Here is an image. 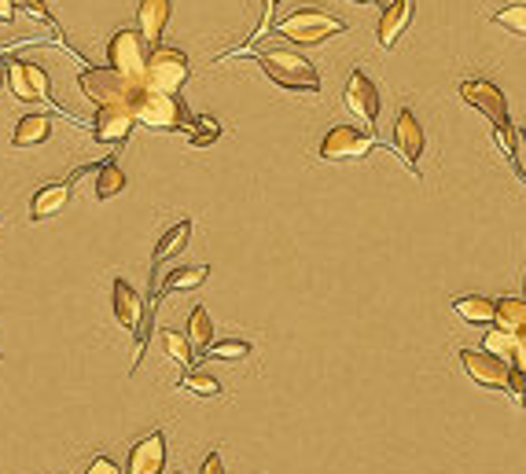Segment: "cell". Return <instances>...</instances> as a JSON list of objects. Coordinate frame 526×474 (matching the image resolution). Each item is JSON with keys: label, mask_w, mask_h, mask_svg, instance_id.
I'll use <instances>...</instances> for the list:
<instances>
[{"label": "cell", "mask_w": 526, "mask_h": 474, "mask_svg": "<svg viewBox=\"0 0 526 474\" xmlns=\"http://www.w3.org/2000/svg\"><path fill=\"white\" fill-rule=\"evenodd\" d=\"M343 100H346V107H350V114H357L361 122H372V129H376L379 92H376V85H372V78H368L365 70H354V74H350Z\"/></svg>", "instance_id": "obj_13"}, {"label": "cell", "mask_w": 526, "mask_h": 474, "mask_svg": "<svg viewBox=\"0 0 526 474\" xmlns=\"http://www.w3.org/2000/svg\"><path fill=\"white\" fill-rule=\"evenodd\" d=\"M26 70H30V81H34L37 96H41V100H48V74L37 67V63H30V59H26Z\"/></svg>", "instance_id": "obj_35"}, {"label": "cell", "mask_w": 526, "mask_h": 474, "mask_svg": "<svg viewBox=\"0 0 526 474\" xmlns=\"http://www.w3.org/2000/svg\"><path fill=\"white\" fill-rule=\"evenodd\" d=\"M67 199H70V181L45 184V188H37L34 203H30V217H34V221H45V217L59 214V210L67 206Z\"/></svg>", "instance_id": "obj_17"}, {"label": "cell", "mask_w": 526, "mask_h": 474, "mask_svg": "<svg viewBox=\"0 0 526 474\" xmlns=\"http://www.w3.org/2000/svg\"><path fill=\"white\" fill-rule=\"evenodd\" d=\"M162 467H166V434L155 430V434H148L129 449L126 474H162Z\"/></svg>", "instance_id": "obj_14"}, {"label": "cell", "mask_w": 526, "mask_h": 474, "mask_svg": "<svg viewBox=\"0 0 526 474\" xmlns=\"http://www.w3.org/2000/svg\"><path fill=\"white\" fill-rule=\"evenodd\" d=\"M48 136H52V118H48V114H26V118H19V125H15L12 144L37 147V144H45Z\"/></svg>", "instance_id": "obj_19"}, {"label": "cell", "mask_w": 526, "mask_h": 474, "mask_svg": "<svg viewBox=\"0 0 526 474\" xmlns=\"http://www.w3.org/2000/svg\"><path fill=\"white\" fill-rule=\"evenodd\" d=\"M412 15H416V0H390L383 19H379V45L383 48H394L398 45V37L409 30Z\"/></svg>", "instance_id": "obj_15"}, {"label": "cell", "mask_w": 526, "mask_h": 474, "mask_svg": "<svg viewBox=\"0 0 526 474\" xmlns=\"http://www.w3.org/2000/svg\"><path fill=\"white\" fill-rule=\"evenodd\" d=\"M460 100H468L471 107H479L501 133L512 129V125H508V107H504V92L497 89L493 81H479V78L460 81Z\"/></svg>", "instance_id": "obj_9"}, {"label": "cell", "mask_w": 526, "mask_h": 474, "mask_svg": "<svg viewBox=\"0 0 526 474\" xmlns=\"http://www.w3.org/2000/svg\"><path fill=\"white\" fill-rule=\"evenodd\" d=\"M137 125V114L129 107H100L96 118H92V140L96 144H126L129 133Z\"/></svg>", "instance_id": "obj_12"}, {"label": "cell", "mask_w": 526, "mask_h": 474, "mask_svg": "<svg viewBox=\"0 0 526 474\" xmlns=\"http://www.w3.org/2000/svg\"><path fill=\"white\" fill-rule=\"evenodd\" d=\"M111 305H115V316H118V324L126 331H133L137 335V350H133V357H137V364H140V357H144V302H140V294L129 287L126 280H115L111 283Z\"/></svg>", "instance_id": "obj_8"}, {"label": "cell", "mask_w": 526, "mask_h": 474, "mask_svg": "<svg viewBox=\"0 0 526 474\" xmlns=\"http://www.w3.org/2000/svg\"><path fill=\"white\" fill-rule=\"evenodd\" d=\"M210 361H243V357H251V342L243 339H229V342H214L210 350H206Z\"/></svg>", "instance_id": "obj_29"}, {"label": "cell", "mask_w": 526, "mask_h": 474, "mask_svg": "<svg viewBox=\"0 0 526 474\" xmlns=\"http://www.w3.org/2000/svg\"><path fill=\"white\" fill-rule=\"evenodd\" d=\"M15 8H23L26 15H34L37 23L56 26V23H52V12H48V4H45V0H15Z\"/></svg>", "instance_id": "obj_32"}, {"label": "cell", "mask_w": 526, "mask_h": 474, "mask_svg": "<svg viewBox=\"0 0 526 474\" xmlns=\"http://www.w3.org/2000/svg\"><path fill=\"white\" fill-rule=\"evenodd\" d=\"M162 350L170 353L173 361L181 364L184 372H192V364H195V357H192V342L184 339V335H177V331H170V328H162Z\"/></svg>", "instance_id": "obj_27"}, {"label": "cell", "mask_w": 526, "mask_h": 474, "mask_svg": "<svg viewBox=\"0 0 526 474\" xmlns=\"http://www.w3.org/2000/svg\"><path fill=\"white\" fill-rule=\"evenodd\" d=\"M453 313L468 324H493L497 302H490L486 294H460V298H453Z\"/></svg>", "instance_id": "obj_18"}, {"label": "cell", "mask_w": 526, "mask_h": 474, "mask_svg": "<svg viewBox=\"0 0 526 474\" xmlns=\"http://www.w3.org/2000/svg\"><path fill=\"white\" fill-rule=\"evenodd\" d=\"M181 390H188V394H195V397H218L221 383L210 372H195L192 368V372L181 375Z\"/></svg>", "instance_id": "obj_28"}, {"label": "cell", "mask_w": 526, "mask_h": 474, "mask_svg": "<svg viewBox=\"0 0 526 474\" xmlns=\"http://www.w3.org/2000/svg\"><path fill=\"white\" fill-rule=\"evenodd\" d=\"M276 4H280V0H262V23H258V30H254L251 45L258 41V37L269 34V26H273V15H276ZM251 45H247V48H251ZM247 48H240V52H247Z\"/></svg>", "instance_id": "obj_33"}, {"label": "cell", "mask_w": 526, "mask_h": 474, "mask_svg": "<svg viewBox=\"0 0 526 474\" xmlns=\"http://www.w3.org/2000/svg\"><path fill=\"white\" fill-rule=\"evenodd\" d=\"M493 23L512 30V34H523L526 37V4H508L501 12H493Z\"/></svg>", "instance_id": "obj_30"}, {"label": "cell", "mask_w": 526, "mask_h": 474, "mask_svg": "<svg viewBox=\"0 0 526 474\" xmlns=\"http://www.w3.org/2000/svg\"><path fill=\"white\" fill-rule=\"evenodd\" d=\"M122 188H126V173H122V166H118V162H111V158H107V162L100 166V173H96V199H100V203H107V199H115Z\"/></svg>", "instance_id": "obj_23"}, {"label": "cell", "mask_w": 526, "mask_h": 474, "mask_svg": "<svg viewBox=\"0 0 526 474\" xmlns=\"http://www.w3.org/2000/svg\"><path fill=\"white\" fill-rule=\"evenodd\" d=\"M523 298H526V280H523Z\"/></svg>", "instance_id": "obj_41"}, {"label": "cell", "mask_w": 526, "mask_h": 474, "mask_svg": "<svg viewBox=\"0 0 526 474\" xmlns=\"http://www.w3.org/2000/svg\"><path fill=\"white\" fill-rule=\"evenodd\" d=\"M15 19V0H0V23H12Z\"/></svg>", "instance_id": "obj_38"}, {"label": "cell", "mask_w": 526, "mask_h": 474, "mask_svg": "<svg viewBox=\"0 0 526 474\" xmlns=\"http://www.w3.org/2000/svg\"><path fill=\"white\" fill-rule=\"evenodd\" d=\"M515 346H519L515 331H504V328H490L486 331V339H482V350L493 353V357H501V361H508V364H512V357H515Z\"/></svg>", "instance_id": "obj_26"}, {"label": "cell", "mask_w": 526, "mask_h": 474, "mask_svg": "<svg viewBox=\"0 0 526 474\" xmlns=\"http://www.w3.org/2000/svg\"><path fill=\"white\" fill-rule=\"evenodd\" d=\"M78 85L96 107H129V111H133L137 92H140L137 81L122 78L115 67H85Z\"/></svg>", "instance_id": "obj_4"}, {"label": "cell", "mask_w": 526, "mask_h": 474, "mask_svg": "<svg viewBox=\"0 0 526 474\" xmlns=\"http://www.w3.org/2000/svg\"><path fill=\"white\" fill-rule=\"evenodd\" d=\"M460 364H464V372L479 386H486V390H508L512 364L501 361V357H493V353L486 350H460Z\"/></svg>", "instance_id": "obj_10"}, {"label": "cell", "mask_w": 526, "mask_h": 474, "mask_svg": "<svg viewBox=\"0 0 526 474\" xmlns=\"http://www.w3.org/2000/svg\"><path fill=\"white\" fill-rule=\"evenodd\" d=\"M188 342H192L195 357L214 346V320H210V313H206L203 305H195L192 316H188Z\"/></svg>", "instance_id": "obj_20"}, {"label": "cell", "mask_w": 526, "mask_h": 474, "mask_svg": "<svg viewBox=\"0 0 526 474\" xmlns=\"http://www.w3.org/2000/svg\"><path fill=\"white\" fill-rule=\"evenodd\" d=\"M424 125L416 122V114L412 111H398V118H394V147H398L401 162L409 166L416 177H420V155H424Z\"/></svg>", "instance_id": "obj_11"}, {"label": "cell", "mask_w": 526, "mask_h": 474, "mask_svg": "<svg viewBox=\"0 0 526 474\" xmlns=\"http://www.w3.org/2000/svg\"><path fill=\"white\" fill-rule=\"evenodd\" d=\"M258 67L265 70V78L280 85L287 92H317L321 89V74L313 70L309 59H302L298 52H284V48H269V52H258Z\"/></svg>", "instance_id": "obj_2"}, {"label": "cell", "mask_w": 526, "mask_h": 474, "mask_svg": "<svg viewBox=\"0 0 526 474\" xmlns=\"http://www.w3.org/2000/svg\"><path fill=\"white\" fill-rule=\"evenodd\" d=\"M199 474H225V460H221V452H210L203 460V471Z\"/></svg>", "instance_id": "obj_37"}, {"label": "cell", "mask_w": 526, "mask_h": 474, "mask_svg": "<svg viewBox=\"0 0 526 474\" xmlns=\"http://www.w3.org/2000/svg\"><path fill=\"white\" fill-rule=\"evenodd\" d=\"M148 48H144V34L137 30H118L111 41H107V67H115L122 78L129 81H144V67H148Z\"/></svg>", "instance_id": "obj_6"}, {"label": "cell", "mask_w": 526, "mask_h": 474, "mask_svg": "<svg viewBox=\"0 0 526 474\" xmlns=\"http://www.w3.org/2000/svg\"><path fill=\"white\" fill-rule=\"evenodd\" d=\"M372 147H376V136L361 133L354 125H332V129L324 133L317 155H321L324 162H343V158H365Z\"/></svg>", "instance_id": "obj_7"}, {"label": "cell", "mask_w": 526, "mask_h": 474, "mask_svg": "<svg viewBox=\"0 0 526 474\" xmlns=\"http://www.w3.org/2000/svg\"><path fill=\"white\" fill-rule=\"evenodd\" d=\"M85 474H122V471H118L115 460H107V456H96V460L89 463V471H85Z\"/></svg>", "instance_id": "obj_36"}, {"label": "cell", "mask_w": 526, "mask_h": 474, "mask_svg": "<svg viewBox=\"0 0 526 474\" xmlns=\"http://www.w3.org/2000/svg\"><path fill=\"white\" fill-rule=\"evenodd\" d=\"M192 78V63L181 48H151L148 67H144V81L140 89L148 92H177L184 81Z\"/></svg>", "instance_id": "obj_5"}, {"label": "cell", "mask_w": 526, "mask_h": 474, "mask_svg": "<svg viewBox=\"0 0 526 474\" xmlns=\"http://www.w3.org/2000/svg\"><path fill=\"white\" fill-rule=\"evenodd\" d=\"M188 236H192V221H181V225H173L166 236L159 239V247H155V265H162L166 258H173V254H181L184 247H188Z\"/></svg>", "instance_id": "obj_25"}, {"label": "cell", "mask_w": 526, "mask_h": 474, "mask_svg": "<svg viewBox=\"0 0 526 474\" xmlns=\"http://www.w3.org/2000/svg\"><path fill=\"white\" fill-rule=\"evenodd\" d=\"M508 390H512V401H515V405L523 408V401H526V372L512 368V379H508Z\"/></svg>", "instance_id": "obj_34"}, {"label": "cell", "mask_w": 526, "mask_h": 474, "mask_svg": "<svg viewBox=\"0 0 526 474\" xmlns=\"http://www.w3.org/2000/svg\"><path fill=\"white\" fill-rule=\"evenodd\" d=\"M350 4H376V0H350Z\"/></svg>", "instance_id": "obj_39"}, {"label": "cell", "mask_w": 526, "mask_h": 474, "mask_svg": "<svg viewBox=\"0 0 526 474\" xmlns=\"http://www.w3.org/2000/svg\"><path fill=\"white\" fill-rule=\"evenodd\" d=\"M188 136H192L195 147H210L221 136V122L214 114H203V118H195V129Z\"/></svg>", "instance_id": "obj_31"}, {"label": "cell", "mask_w": 526, "mask_h": 474, "mask_svg": "<svg viewBox=\"0 0 526 474\" xmlns=\"http://www.w3.org/2000/svg\"><path fill=\"white\" fill-rule=\"evenodd\" d=\"M4 74H8V85H12V96L23 103H37L41 96H37L34 81H30V70H26V59H8L4 63Z\"/></svg>", "instance_id": "obj_21"}, {"label": "cell", "mask_w": 526, "mask_h": 474, "mask_svg": "<svg viewBox=\"0 0 526 474\" xmlns=\"http://www.w3.org/2000/svg\"><path fill=\"white\" fill-rule=\"evenodd\" d=\"M273 30L284 41H295V45H324L328 37L346 34V23L339 15L324 12V8H298V12L284 15Z\"/></svg>", "instance_id": "obj_3"}, {"label": "cell", "mask_w": 526, "mask_h": 474, "mask_svg": "<svg viewBox=\"0 0 526 474\" xmlns=\"http://www.w3.org/2000/svg\"><path fill=\"white\" fill-rule=\"evenodd\" d=\"M493 328L504 331L526 328V298H501L497 302V316H493Z\"/></svg>", "instance_id": "obj_24"}, {"label": "cell", "mask_w": 526, "mask_h": 474, "mask_svg": "<svg viewBox=\"0 0 526 474\" xmlns=\"http://www.w3.org/2000/svg\"><path fill=\"white\" fill-rule=\"evenodd\" d=\"M170 0H140L137 4V23H140V34H144V41H151V45L159 48V37L162 30H166V23H170Z\"/></svg>", "instance_id": "obj_16"}, {"label": "cell", "mask_w": 526, "mask_h": 474, "mask_svg": "<svg viewBox=\"0 0 526 474\" xmlns=\"http://www.w3.org/2000/svg\"><path fill=\"white\" fill-rule=\"evenodd\" d=\"M0 78H4V63H0Z\"/></svg>", "instance_id": "obj_40"}, {"label": "cell", "mask_w": 526, "mask_h": 474, "mask_svg": "<svg viewBox=\"0 0 526 474\" xmlns=\"http://www.w3.org/2000/svg\"><path fill=\"white\" fill-rule=\"evenodd\" d=\"M210 276V265H184V269H173L162 283V291L166 294H177V291H195L199 283H206Z\"/></svg>", "instance_id": "obj_22"}, {"label": "cell", "mask_w": 526, "mask_h": 474, "mask_svg": "<svg viewBox=\"0 0 526 474\" xmlns=\"http://www.w3.org/2000/svg\"><path fill=\"white\" fill-rule=\"evenodd\" d=\"M133 114H137L140 125L148 129H166V133H192L195 118L188 111V103L181 100V92H137V103H133Z\"/></svg>", "instance_id": "obj_1"}]
</instances>
